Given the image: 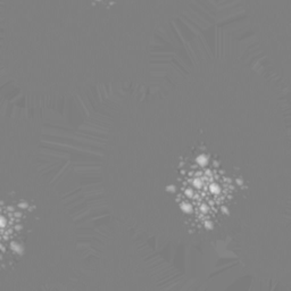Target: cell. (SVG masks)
Instances as JSON below:
<instances>
[{
	"mask_svg": "<svg viewBox=\"0 0 291 291\" xmlns=\"http://www.w3.org/2000/svg\"><path fill=\"white\" fill-rule=\"evenodd\" d=\"M117 0H4V37L33 78L73 92L90 11Z\"/></svg>",
	"mask_w": 291,
	"mask_h": 291,
	"instance_id": "2",
	"label": "cell"
},
{
	"mask_svg": "<svg viewBox=\"0 0 291 291\" xmlns=\"http://www.w3.org/2000/svg\"><path fill=\"white\" fill-rule=\"evenodd\" d=\"M38 123L0 110V291H57L84 265L74 217L41 165Z\"/></svg>",
	"mask_w": 291,
	"mask_h": 291,
	"instance_id": "1",
	"label": "cell"
}]
</instances>
